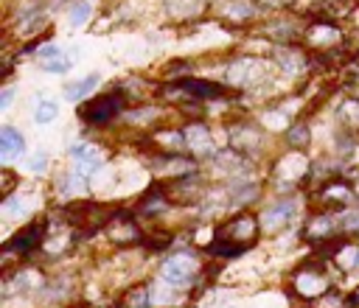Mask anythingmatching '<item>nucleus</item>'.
<instances>
[{
  "mask_svg": "<svg viewBox=\"0 0 359 308\" xmlns=\"http://www.w3.org/2000/svg\"><path fill=\"white\" fill-rule=\"evenodd\" d=\"M292 216H295V205H292V202L275 205L273 210L264 213V227H266V230H278V227H284V225L292 222Z\"/></svg>",
  "mask_w": 359,
  "mask_h": 308,
  "instance_id": "obj_7",
  "label": "nucleus"
},
{
  "mask_svg": "<svg viewBox=\"0 0 359 308\" xmlns=\"http://www.w3.org/2000/svg\"><path fill=\"white\" fill-rule=\"evenodd\" d=\"M309 233L311 238H329L334 233V222H331V216H318L314 222L309 225Z\"/></svg>",
  "mask_w": 359,
  "mask_h": 308,
  "instance_id": "obj_11",
  "label": "nucleus"
},
{
  "mask_svg": "<svg viewBox=\"0 0 359 308\" xmlns=\"http://www.w3.org/2000/svg\"><path fill=\"white\" fill-rule=\"evenodd\" d=\"M9 104H12V90H6V93H3V101H0V107H3V110H6Z\"/></svg>",
  "mask_w": 359,
  "mask_h": 308,
  "instance_id": "obj_21",
  "label": "nucleus"
},
{
  "mask_svg": "<svg viewBox=\"0 0 359 308\" xmlns=\"http://www.w3.org/2000/svg\"><path fill=\"white\" fill-rule=\"evenodd\" d=\"M62 57V51L57 48V45H48V48H42L39 51V62L45 65V62H54V59H59Z\"/></svg>",
  "mask_w": 359,
  "mask_h": 308,
  "instance_id": "obj_18",
  "label": "nucleus"
},
{
  "mask_svg": "<svg viewBox=\"0 0 359 308\" xmlns=\"http://www.w3.org/2000/svg\"><path fill=\"white\" fill-rule=\"evenodd\" d=\"M255 238V218L253 216H236L233 222L222 230V241L213 247V252L224 255H236L247 247V241Z\"/></svg>",
  "mask_w": 359,
  "mask_h": 308,
  "instance_id": "obj_1",
  "label": "nucleus"
},
{
  "mask_svg": "<svg viewBox=\"0 0 359 308\" xmlns=\"http://www.w3.org/2000/svg\"><path fill=\"white\" fill-rule=\"evenodd\" d=\"M96 84H99V73H90V76L79 79V81H68V84H65V99L79 101V99H84L90 90H93Z\"/></svg>",
  "mask_w": 359,
  "mask_h": 308,
  "instance_id": "obj_9",
  "label": "nucleus"
},
{
  "mask_svg": "<svg viewBox=\"0 0 359 308\" xmlns=\"http://www.w3.org/2000/svg\"><path fill=\"white\" fill-rule=\"evenodd\" d=\"M342 230H359V210H353V213H348V216H345Z\"/></svg>",
  "mask_w": 359,
  "mask_h": 308,
  "instance_id": "obj_19",
  "label": "nucleus"
},
{
  "mask_svg": "<svg viewBox=\"0 0 359 308\" xmlns=\"http://www.w3.org/2000/svg\"><path fill=\"white\" fill-rule=\"evenodd\" d=\"M68 218L73 225H81V227H99L110 218V213L104 207H96V205H73L68 210Z\"/></svg>",
  "mask_w": 359,
  "mask_h": 308,
  "instance_id": "obj_4",
  "label": "nucleus"
},
{
  "mask_svg": "<svg viewBox=\"0 0 359 308\" xmlns=\"http://www.w3.org/2000/svg\"><path fill=\"white\" fill-rule=\"evenodd\" d=\"M26 152V138L23 132H17L14 126H3L0 129V154L6 160H12L14 154H23Z\"/></svg>",
  "mask_w": 359,
  "mask_h": 308,
  "instance_id": "obj_6",
  "label": "nucleus"
},
{
  "mask_svg": "<svg viewBox=\"0 0 359 308\" xmlns=\"http://www.w3.org/2000/svg\"><path fill=\"white\" fill-rule=\"evenodd\" d=\"M39 236H42V233H39V227L34 225V227H28L20 238H14V241H12V247H17L20 252H31V249L39 244Z\"/></svg>",
  "mask_w": 359,
  "mask_h": 308,
  "instance_id": "obj_12",
  "label": "nucleus"
},
{
  "mask_svg": "<svg viewBox=\"0 0 359 308\" xmlns=\"http://www.w3.org/2000/svg\"><path fill=\"white\" fill-rule=\"evenodd\" d=\"M90 14H93V6H90V0H79V3L70 6V25H81L90 20Z\"/></svg>",
  "mask_w": 359,
  "mask_h": 308,
  "instance_id": "obj_13",
  "label": "nucleus"
},
{
  "mask_svg": "<svg viewBox=\"0 0 359 308\" xmlns=\"http://www.w3.org/2000/svg\"><path fill=\"white\" fill-rule=\"evenodd\" d=\"M57 115H59V104H57V101H48V99L39 101L37 110H34V121H37V123H51Z\"/></svg>",
  "mask_w": 359,
  "mask_h": 308,
  "instance_id": "obj_10",
  "label": "nucleus"
},
{
  "mask_svg": "<svg viewBox=\"0 0 359 308\" xmlns=\"http://www.w3.org/2000/svg\"><path fill=\"white\" fill-rule=\"evenodd\" d=\"M264 3H269V6H278V3H284V0H264Z\"/></svg>",
  "mask_w": 359,
  "mask_h": 308,
  "instance_id": "obj_22",
  "label": "nucleus"
},
{
  "mask_svg": "<svg viewBox=\"0 0 359 308\" xmlns=\"http://www.w3.org/2000/svg\"><path fill=\"white\" fill-rule=\"evenodd\" d=\"M121 107H124V99L121 96H101V99H93L90 104H84L81 107V118L87 121V123H107V121H113L118 112H121Z\"/></svg>",
  "mask_w": 359,
  "mask_h": 308,
  "instance_id": "obj_2",
  "label": "nucleus"
},
{
  "mask_svg": "<svg viewBox=\"0 0 359 308\" xmlns=\"http://www.w3.org/2000/svg\"><path fill=\"white\" fill-rule=\"evenodd\" d=\"M287 138H289L292 146L303 149V146L309 143V126H306V123H295V126L289 129V135H287Z\"/></svg>",
  "mask_w": 359,
  "mask_h": 308,
  "instance_id": "obj_15",
  "label": "nucleus"
},
{
  "mask_svg": "<svg viewBox=\"0 0 359 308\" xmlns=\"http://www.w3.org/2000/svg\"><path fill=\"white\" fill-rule=\"evenodd\" d=\"M126 308H149V294H146V289L132 291V294H129V302H126Z\"/></svg>",
  "mask_w": 359,
  "mask_h": 308,
  "instance_id": "obj_17",
  "label": "nucleus"
},
{
  "mask_svg": "<svg viewBox=\"0 0 359 308\" xmlns=\"http://www.w3.org/2000/svg\"><path fill=\"white\" fill-rule=\"evenodd\" d=\"M70 157H73V160H99V157H96V149L90 146V143L73 146V149H70Z\"/></svg>",
  "mask_w": 359,
  "mask_h": 308,
  "instance_id": "obj_16",
  "label": "nucleus"
},
{
  "mask_svg": "<svg viewBox=\"0 0 359 308\" xmlns=\"http://www.w3.org/2000/svg\"><path fill=\"white\" fill-rule=\"evenodd\" d=\"M183 135H186V146L194 149L197 154H211V152H213L211 132H208L202 123H188V126L183 129Z\"/></svg>",
  "mask_w": 359,
  "mask_h": 308,
  "instance_id": "obj_5",
  "label": "nucleus"
},
{
  "mask_svg": "<svg viewBox=\"0 0 359 308\" xmlns=\"http://www.w3.org/2000/svg\"><path fill=\"white\" fill-rule=\"evenodd\" d=\"M45 165H48V157H45V154H37V157L31 160V171H34V174H42Z\"/></svg>",
  "mask_w": 359,
  "mask_h": 308,
  "instance_id": "obj_20",
  "label": "nucleus"
},
{
  "mask_svg": "<svg viewBox=\"0 0 359 308\" xmlns=\"http://www.w3.org/2000/svg\"><path fill=\"white\" fill-rule=\"evenodd\" d=\"M180 87H183V90H186L188 96H194V99H216V96H222V87L213 84V81H197V79H188V81H183Z\"/></svg>",
  "mask_w": 359,
  "mask_h": 308,
  "instance_id": "obj_8",
  "label": "nucleus"
},
{
  "mask_svg": "<svg viewBox=\"0 0 359 308\" xmlns=\"http://www.w3.org/2000/svg\"><path fill=\"white\" fill-rule=\"evenodd\" d=\"M163 280L168 286H188L194 280V260L188 258H177V260H168L166 267H163Z\"/></svg>",
  "mask_w": 359,
  "mask_h": 308,
  "instance_id": "obj_3",
  "label": "nucleus"
},
{
  "mask_svg": "<svg viewBox=\"0 0 359 308\" xmlns=\"http://www.w3.org/2000/svg\"><path fill=\"white\" fill-rule=\"evenodd\" d=\"M99 168H101L99 160H79L73 174H76V180H87V177H93V174H99Z\"/></svg>",
  "mask_w": 359,
  "mask_h": 308,
  "instance_id": "obj_14",
  "label": "nucleus"
},
{
  "mask_svg": "<svg viewBox=\"0 0 359 308\" xmlns=\"http://www.w3.org/2000/svg\"><path fill=\"white\" fill-rule=\"evenodd\" d=\"M353 263H356V267H359V252H356V258H353Z\"/></svg>",
  "mask_w": 359,
  "mask_h": 308,
  "instance_id": "obj_23",
  "label": "nucleus"
}]
</instances>
